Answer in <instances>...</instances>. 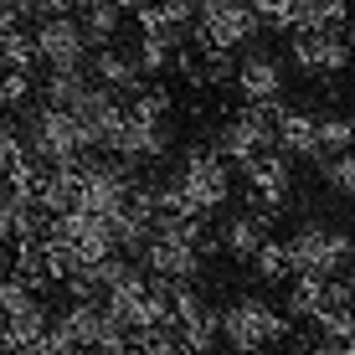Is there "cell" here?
Segmentation results:
<instances>
[{
    "instance_id": "obj_10",
    "label": "cell",
    "mask_w": 355,
    "mask_h": 355,
    "mask_svg": "<svg viewBox=\"0 0 355 355\" xmlns=\"http://www.w3.org/2000/svg\"><path fill=\"white\" fill-rule=\"evenodd\" d=\"M134 186H139V180H134V170L124 160H83V206L78 211H93V216H108V222H114L129 206Z\"/></svg>"
},
{
    "instance_id": "obj_33",
    "label": "cell",
    "mask_w": 355,
    "mask_h": 355,
    "mask_svg": "<svg viewBox=\"0 0 355 355\" xmlns=\"http://www.w3.org/2000/svg\"><path fill=\"white\" fill-rule=\"evenodd\" d=\"M350 268H355V242H350ZM350 278H355V273H350Z\"/></svg>"
},
{
    "instance_id": "obj_22",
    "label": "cell",
    "mask_w": 355,
    "mask_h": 355,
    "mask_svg": "<svg viewBox=\"0 0 355 355\" xmlns=\"http://www.w3.org/2000/svg\"><path fill=\"white\" fill-rule=\"evenodd\" d=\"M252 273L263 278V284H284V278H293V258H288V242L268 237L258 248V258H252Z\"/></svg>"
},
{
    "instance_id": "obj_13",
    "label": "cell",
    "mask_w": 355,
    "mask_h": 355,
    "mask_svg": "<svg viewBox=\"0 0 355 355\" xmlns=\"http://www.w3.org/2000/svg\"><path fill=\"white\" fill-rule=\"evenodd\" d=\"M293 62L299 72H309V78H335V72L350 67L355 57V42L345 31H293Z\"/></svg>"
},
{
    "instance_id": "obj_28",
    "label": "cell",
    "mask_w": 355,
    "mask_h": 355,
    "mask_svg": "<svg viewBox=\"0 0 355 355\" xmlns=\"http://www.w3.org/2000/svg\"><path fill=\"white\" fill-rule=\"evenodd\" d=\"M21 16H46V0H10Z\"/></svg>"
},
{
    "instance_id": "obj_17",
    "label": "cell",
    "mask_w": 355,
    "mask_h": 355,
    "mask_svg": "<svg viewBox=\"0 0 355 355\" xmlns=\"http://www.w3.org/2000/svg\"><path fill=\"white\" fill-rule=\"evenodd\" d=\"M263 242H268V222H263L258 211H248V216H227L222 232H216V248H227L232 258H242V263L258 258Z\"/></svg>"
},
{
    "instance_id": "obj_1",
    "label": "cell",
    "mask_w": 355,
    "mask_h": 355,
    "mask_svg": "<svg viewBox=\"0 0 355 355\" xmlns=\"http://www.w3.org/2000/svg\"><path fill=\"white\" fill-rule=\"evenodd\" d=\"M232 201V160L222 150H186L175 175L160 186V216H211Z\"/></svg>"
},
{
    "instance_id": "obj_6",
    "label": "cell",
    "mask_w": 355,
    "mask_h": 355,
    "mask_svg": "<svg viewBox=\"0 0 355 355\" xmlns=\"http://www.w3.org/2000/svg\"><path fill=\"white\" fill-rule=\"evenodd\" d=\"M26 144H31V155L42 165H78V160H88V150H93L88 129L78 124V114H67V108H46V103L31 114Z\"/></svg>"
},
{
    "instance_id": "obj_19",
    "label": "cell",
    "mask_w": 355,
    "mask_h": 355,
    "mask_svg": "<svg viewBox=\"0 0 355 355\" xmlns=\"http://www.w3.org/2000/svg\"><path fill=\"white\" fill-rule=\"evenodd\" d=\"M83 31H88V42L103 52V46H114V36H119V21H124V10L114 6V0H88L83 6Z\"/></svg>"
},
{
    "instance_id": "obj_9",
    "label": "cell",
    "mask_w": 355,
    "mask_h": 355,
    "mask_svg": "<svg viewBox=\"0 0 355 355\" xmlns=\"http://www.w3.org/2000/svg\"><path fill=\"white\" fill-rule=\"evenodd\" d=\"M258 10H252V0H201L196 6V42L211 46V52H237V46H248L252 36H258Z\"/></svg>"
},
{
    "instance_id": "obj_12",
    "label": "cell",
    "mask_w": 355,
    "mask_h": 355,
    "mask_svg": "<svg viewBox=\"0 0 355 355\" xmlns=\"http://www.w3.org/2000/svg\"><path fill=\"white\" fill-rule=\"evenodd\" d=\"M242 175H248V191H252V211L258 216H273L288 206L293 196V165L284 150H263L258 160L242 165Z\"/></svg>"
},
{
    "instance_id": "obj_30",
    "label": "cell",
    "mask_w": 355,
    "mask_h": 355,
    "mask_svg": "<svg viewBox=\"0 0 355 355\" xmlns=\"http://www.w3.org/2000/svg\"><path fill=\"white\" fill-rule=\"evenodd\" d=\"M309 355H340V345H335V340H320V345H314Z\"/></svg>"
},
{
    "instance_id": "obj_20",
    "label": "cell",
    "mask_w": 355,
    "mask_h": 355,
    "mask_svg": "<svg viewBox=\"0 0 355 355\" xmlns=\"http://www.w3.org/2000/svg\"><path fill=\"white\" fill-rule=\"evenodd\" d=\"M299 31H340L350 21V0H293Z\"/></svg>"
},
{
    "instance_id": "obj_24",
    "label": "cell",
    "mask_w": 355,
    "mask_h": 355,
    "mask_svg": "<svg viewBox=\"0 0 355 355\" xmlns=\"http://www.w3.org/2000/svg\"><path fill=\"white\" fill-rule=\"evenodd\" d=\"M252 10H258V26L268 31H299V6L293 0H252Z\"/></svg>"
},
{
    "instance_id": "obj_11",
    "label": "cell",
    "mask_w": 355,
    "mask_h": 355,
    "mask_svg": "<svg viewBox=\"0 0 355 355\" xmlns=\"http://www.w3.org/2000/svg\"><path fill=\"white\" fill-rule=\"evenodd\" d=\"M31 36H36V57H42L52 72L88 62V46H93V42H88V31H83L78 16H42Z\"/></svg>"
},
{
    "instance_id": "obj_23",
    "label": "cell",
    "mask_w": 355,
    "mask_h": 355,
    "mask_svg": "<svg viewBox=\"0 0 355 355\" xmlns=\"http://www.w3.org/2000/svg\"><path fill=\"white\" fill-rule=\"evenodd\" d=\"M42 57H36V36L26 31H10V36H0V72H31Z\"/></svg>"
},
{
    "instance_id": "obj_21",
    "label": "cell",
    "mask_w": 355,
    "mask_h": 355,
    "mask_svg": "<svg viewBox=\"0 0 355 355\" xmlns=\"http://www.w3.org/2000/svg\"><path fill=\"white\" fill-rule=\"evenodd\" d=\"M355 150V114H324L320 119V155H350Z\"/></svg>"
},
{
    "instance_id": "obj_31",
    "label": "cell",
    "mask_w": 355,
    "mask_h": 355,
    "mask_svg": "<svg viewBox=\"0 0 355 355\" xmlns=\"http://www.w3.org/2000/svg\"><path fill=\"white\" fill-rule=\"evenodd\" d=\"M114 6H119V10H134V16H139V10L150 6V0H114Z\"/></svg>"
},
{
    "instance_id": "obj_5",
    "label": "cell",
    "mask_w": 355,
    "mask_h": 355,
    "mask_svg": "<svg viewBox=\"0 0 355 355\" xmlns=\"http://www.w3.org/2000/svg\"><path fill=\"white\" fill-rule=\"evenodd\" d=\"M46 242H52V248L72 263V273H78V268H93V263L119 258V232H114V222H108V216H93V211L52 216Z\"/></svg>"
},
{
    "instance_id": "obj_7",
    "label": "cell",
    "mask_w": 355,
    "mask_h": 355,
    "mask_svg": "<svg viewBox=\"0 0 355 355\" xmlns=\"http://www.w3.org/2000/svg\"><path fill=\"white\" fill-rule=\"evenodd\" d=\"M350 242H355V237L335 232L329 222H304V227L288 237L293 273H299V278H345V268H350Z\"/></svg>"
},
{
    "instance_id": "obj_32",
    "label": "cell",
    "mask_w": 355,
    "mask_h": 355,
    "mask_svg": "<svg viewBox=\"0 0 355 355\" xmlns=\"http://www.w3.org/2000/svg\"><path fill=\"white\" fill-rule=\"evenodd\" d=\"M340 355H355V340H345V345H340Z\"/></svg>"
},
{
    "instance_id": "obj_27",
    "label": "cell",
    "mask_w": 355,
    "mask_h": 355,
    "mask_svg": "<svg viewBox=\"0 0 355 355\" xmlns=\"http://www.w3.org/2000/svg\"><path fill=\"white\" fill-rule=\"evenodd\" d=\"M134 355H186L175 335H139L134 340Z\"/></svg>"
},
{
    "instance_id": "obj_29",
    "label": "cell",
    "mask_w": 355,
    "mask_h": 355,
    "mask_svg": "<svg viewBox=\"0 0 355 355\" xmlns=\"http://www.w3.org/2000/svg\"><path fill=\"white\" fill-rule=\"evenodd\" d=\"M155 6H180V10H191V16H196V6H201V0H155Z\"/></svg>"
},
{
    "instance_id": "obj_14",
    "label": "cell",
    "mask_w": 355,
    "mask_h": 355,
    "mask_svg": "<svg viewBox=\"0 0 355 355\" xmlns=\"http://www.w3.org/2000/svg\"><path fill=\"white\" fill-rule=\"evenodd\" d=\"M237 93L248 103H278L284 98V62L273 52H248L237 67Z\"/></svg>"
},
{
    "instance_id": "obj_4",
    "label": "cell",
    "mask_w": 355,
    "mask_h": 355,
    "mask_svg": "<svg viewBox=\"0 0 355 355\" xmlns=\"http://www.w3.org/2000/svg\"><path fill=\"white\" fill-rule=\"evenodd\" d=\"M288 314L273 309L268 299H237L222 309V340L237 355H268L288 340Z\"/></svg>"
},
{
    "instance_id": "obj_26",
    "label": "cell",
    "mask_w": 355,
    "mask_h": 355,
    "mask_svg": "<svg viewBox=\"0 0 355 355\" xmlns=\"http://www.w3.org/2000/svg\"><path fill=\"white\" fill-rule=\"evenodd\" d=\"M31 98V72H6L0 78V108H21Z\"/></svg>"
},
{
    "instance_id": "obj_25",
    "label": "cell",
    "mask_w": 355,
    "mask_h": 355,
    "mask_svg": "<svg viewBox=\"0 0 355 355\" xmlns=\"http://www.w3.org/2000/svg\"><path fill=\"white\" fill-rule=\"evenodd\" d=\"M324 180L345 196V201H355V150L350 155H329L324 160Z\"/></svg>"
},
{
    "instance_id": "obj_18",
    "label": "cell",
    "mask_w": 355,
    "mask_h": 355,
    "mask_svg": "<svg viewBox=\"0 0 355 355\" xmlns=\"http://www.w3.org/2000/svg\"><path fill=\"white\" fill-rule=\"evenodd\" d=\"M93 88V78L83 67H62V72H46V83H42V98H46V108H78L83 98H88Z\"/></svg>"
},
{
    "instance_id": "obj_16",
    "label": "cell",
    "mask_w": 355,
    "mask_h": 355,
    "mask_svg": "<svg viewBox=\"0 0 355 355\" xmlns=\"http://www.w3.org/2000/svg\"><path fill=\"white\" fill-rule=\"evenodd\" d=\"M278 150L299 155V160H314L320 155V119L304 114V108H284V119H278Z\"/></svg>"
},
{
    "instance_id": "obj_2",
    "label": "cell",
    "mask_w": 355,
    "mask_h": 355,
    "mask_svg": "<svg viewBox=\"0 0 355 355\" xmlns=\"http://www.w3.org/2000/svg\"><path fill=\"white\" fill-rule=\"evenodd\" d=\"M206 248H211V237H206L201 216H160V227L144 242L139 258L160 284H191V278L201 273Z\"/></svg>"
},
{
    "instance_id": "obj_3",
    "label": "cell",
    "mask_w": 355,
    "mask_h": 355,
    "mask_svg": "<svg viewBox=\"0 0 355 355\" xmlns=\"http://www.w3.org/2000/svg\"><path fill=\"white\" fill-rule=\"evenodd\" d=\"M170 150V93L165 88H139L124 103V124L114 134V150L124 165H139V160H160Z\"/></svg>"
},
{
    "instance_id": "obj_8",
    "label": "cell",
    "mask_w": 355,
    "mask_h": 355,
    "mask_svg": "<svg viewBox=\"0 0 355 355\" xmlns=\"http://www.w3.org/2000/svg\"><path fill=\"white\" fill-rule=\"evenodd\" d=\"M278 119H284V103H248L237 119L222 124L216 150L242 170L248 160H258L263 150H278Z\"/></svg>"
},
{
    "instance_id": "obj_15",
    "label": "cell",
    "mask_w": 355,
    "mask_h": 355,
    "mask_svg": "<svg viewBox=\"0 0 355 355\" xmlns=\"http://www.w3.org/2000/svg\"><path fill=\"white\" fill-rule=\"evenodd\" d=\"M93 83H98V88H108V93H139V88H144L139 57L114 52V46H103V52L93 57Z\"/></svg>"
}]
</instances>
